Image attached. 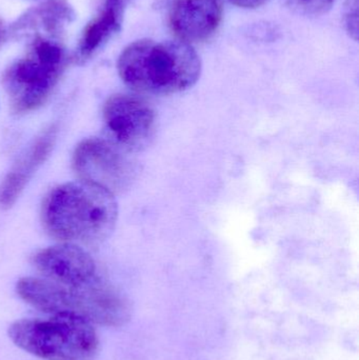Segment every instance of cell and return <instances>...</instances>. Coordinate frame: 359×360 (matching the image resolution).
Wrapping results in <instances>:
<instances>
[{
    "label": "cell",
    "mask_w": 359,
    "mask_h": 360,
    "mask_svg": "<svg viewBox=\"0 0 359 360\" xmlns=\"http://www.w3.org/2000/svg\"><path fill=\"white\" fill-rule=\"evenodd\" d=\"M117 215L113 193L84 180L57 186L42 203V222L46 232L72 243H103L115 228Z\"/></svg>",
    "instance_id": "cell-1"
},
{
    "label": "cell",
    "mask_w": 359,
    "mask_h": 360,
    "mask_svg": "<svg viewBox=\"0 0 359 360\" xmlns=\"http://www.w3.org/2000/svg\"><path fill=\"white\" fill-rule=\"evenodd\" d=\"M117 68L133 90L166 96L191 89L200 79L202 61L187 42L141 39L122 51Z\"/></svg>",
    "instance_id": "cell-2"
},
{
    "label": "cell",
    "mask_w": 359,
    "mask_h": 360,
    "mask_svg": "<svg viewBox=\"0 0 359 360\" xmlns=\"http://www.w3.org/2000/svg\"><path fill=\"white\" fill-rule=\"evenodd\" d=\"M17 293L34 308L53 315H75L109 327L124 325L130 319L128 302L103 281L91 287L71 288L27 277L17 283Z\"/></svg>",
    "instance_id": "cell-3"
},
{
    "label": "cell",
    "mask_w": 359,
    "mask_h": 360,
    "mask_svg": "<svg viewBox=\"0 0 359 360\" xmlns=\"http://www.w3.org/2000/svg\"><path fill=\"white\" fill-rule=\"evenodd\" d=\"M27 51L4 74V86L16 113L37 109L46 103L67 65L63 39L30 36Z\"/></svg>",
    "instance_id": "cell-4"
},
{
    "label": "cell",
    "mask_w": 359,
    "mask_h": 360,
    "mask_svg": "<svg viewBox=\"0 0 359 360\" xmlns=\"http://www.w3.org/2000/svg\"><path fill=\"white\" fill-rule=\"evenodd\" d=\"M8 336L17 347L42 359L92 360L98 352L92 323L75 315L22 319L8 328Z\"/></svg>",
    "instance_id": "cell-5"
},
{
    "label": "cell",
    "mask_w": 359,
    "mask_h": 360,
    "mask_svg": "<svg viewBox=\"0 0 359 360\" xmlns=\"http://www.w3.org/2000/svg\"><path fill=\"white\" fill-rule=\"evenodd\" d=\"M128 152L105 139H90L80 143L73 155V168L84 181L111 193L128 188L136 169Z\"/></svg>",
    "instance_id": "cell-6"
},
{
    "label": "cell",
    "mask_w": 359,
    "mask_h": 360,
    "mask_svg": "<svg viewBox=\"0 0 359 360\" xmlns=\"http://www.w3.org/2000/svg\"><path fill=\"white\" fill-rule=\"evenodd\" d=\"M103 120L113 141L128 153L149 147L155 136L157 118L152 105L135 95L116 94L105 101Z\"/></svg>",
    "instance_id": "cell-7"
},
{
    "label": "cell",
    "mask_w": 359,
    "mask_h": 360,
    "mask_svg": "<svg viewBox=\"0 0 359 360\" xmlns=\"http://www.w3.org/2000/svg\"><path fill=\"white\" fill-rule=\"evenodd\" d=\"M33 262L48 281L61 285L86 288L101 281L93 258L73 243L41 250L34 256Z\"/></svg>",
    "instance_id": "cell-8"
},
{
    "label": "cell",
    "mask_w": 359,
    "mask_h": 360,
    "mask_svg": "<svg viewBox=\"0 0 359 360\" xmlns=\"http://www.w3.org/2000/svg\"><path fill=\"white\" fill-rule=\"evenodd\" d=\"M169 25L181 41L192 44L214 35L223 19L219 0H173Z\"/></svg>",
    "instance_id": "cell-9"
},
{
    "label": "cell",
    "mask_w": 359,
    "mask_h": 360,
    "mask_svg": "<svg viewBox=\"0 0 359 360\" xmlns=\"http://www.w3.org/2000/svg\"><path fill=\"white\" fill-rule=\"evenodd\" d=\"M75 18V11L67 0H46L21 15L8 33L15 39L35 34L63 39L65 29Z\"/></svg>",
    "instance_id": "cell-10"
},
{
    "label": "cell",
    "mask_w": 359,
    "mask_h": 360,
    "mask_svg": "<svg viewBox=\"0 0 359 360\" xmlns=\"http://www.w3.org/2000/svg\"><path fill=\"white\" fill-rule=\"evenodd\" d=\"M56 133V128L51 127L34 143L27 153L20 158L18 164L6 175L0 184V207L8 209L14 205L34 173L52 151Z\"/></svg>",
    "instance_id": "cell-11"
},
{
    "label": "cell",
    "mask_w": 359,
    "mask_h": 360,
    "mask_svg": "<svg viewBox=\"0 0 359 360\" xmlns=\"http://www.w3.org/2000/svg\"><path fill=\"white\" fill-rule=\"evenodd\" d=\"M124 14L122 8L103 4L82 31L76 49V61L84 63L103 48L122 29Z\"/></svg>",
    "instance_id": "cell-12"
},
{
    "label": "cell",
    "mask_w": 359,
    "mask_h": 360,
    "mask_svg": "<svg viewBox=\"0 0 359 360\" xmlns=\"http://www.w3.org/2000/svg\"><path fill=\"white\" fill-rule=\"evenodd\" d=\"M294 12L305 16H318L328 12L337 0H286Z\"/></svg>",
    "instance_id": "cell-13"
},
{
    "label": "cell",
    "mask_w": 359,
    "mask_h": 360,
    "mask_svg": "<svg viewBox=\"0 0 359 360\" xmlns=\"http://www.w3.org/2000/svg\"><path fill=\"white\" fill-rule=\"evenodd\" d=\"M358 0H347L344 8V25L352 39L358 40Z\"/></svg>",
    "instance_id": "cell-14"
},
{
    "label": "cell",
    "mask_w": 359,
    "mask_h": 360,
    "mask_svg": "<svg viewBox=\"0 0 359 360\" xmlns=\"http://www.w3.org/2000/svg\"><path fill=\"white\" fill-rule=\"evenodd\" d=\"M236 6L242 8H257L263 6L268 0H230Z\"/></svg>",
    "instance_id": "cell-15"
},
{
    "label": "cell",
    "mask_w": 359,
    "mask_h": 360,
    "mask_svg": "<svg viewBox=\"0 0 359 360\" xmlns=\"http://www.w3.org/2000/svg\"><path fill=\"white\" fill-rule=\"evenodd\" d=\"M132 0H103V4H109V6H116V8H122L126 10V6H128Z\"/></svg>",
    "instance_id": "cell-16"
},
{
    "label": "cell",
    "mask_w": 359,
    "mask_h": 360,
    "mask_svg": "<svg viewBox=\"0 0 359 360\" xmlns=\"http://www.w3.org/2000/svg\"><path fill=\"white\" fill-rule=\"evenodd\" d=\"M6 34L8 33H6V27H4V22L0 20V48H1L4 42L6 41Z\"/></svg>",
    "instance_id": "cell-17"
}]
</instances>
